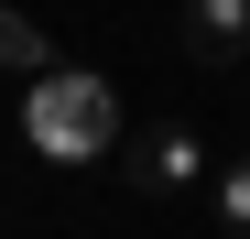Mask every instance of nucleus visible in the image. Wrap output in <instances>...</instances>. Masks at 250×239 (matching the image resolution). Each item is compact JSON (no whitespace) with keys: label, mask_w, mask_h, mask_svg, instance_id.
I'll list each match as a JSON object with an SVG mask.
<instances>
[{"label":"nucleus","mask_w":250,"mask_h":239,"mask_svg":"<svg viewBox=\"0 0 250 239\" xmlns=\"http://www.w3.org/2000/svg\"><path fill=\"white\" fill-rule=\"evenodd\" d=\"M185 55L196 65H239L250 55V0H185Z\"/></svg>","instance_id":"7ed1b4c3"},{"label":"nucleus","mask_w":250,"mask_h":239,"mask_svg":"<svg viewBox=\"0 0 250 239\" xmlns=\"http://www.w3.org/2000/svg\"><path fill=\"white\" fill-rule=\"evenodd\" d=\"M218 228H229V239H250V152L218 174Z\"/></svg>","instance_id":"39448f33"},{"label":"nucleus","mask_w":250,"mask_h":239,"mask_svg":"<svg viewBox=\"0 0 250 239\" xmlns=\"http://www.w3.org/2000/svg\"><path fill=\"white\" fill-rule=\"evenodd\" d=\"M22 141L44 152V163H109L120 152V98L87 65H44L33 98H22Z\"/></svg>","instance_id":"f257e3e1"},{"label":"nucleus","mask_w":250,"mask_h":239,"mask_svg":"<svg viewBox=\"0 0 250 239\" xmlns=\"http://www.w3.org/2000/svg\"><path fill=\"white\" fill-rule=\"evenodd\" d=\"M0 65H11V76H44V65H55V44H44V22H22L11 0H0Z\"/></svg>","instance_id":"20e7f679"},{"label":"nucleus","mask_w":250,"mask_h":239,"mask_svg":"<svg viewBox=\"0 0 250 239\" xmlns=\"http://www.w3.org/2000/svg\"><path fill=\"white\" fill-rule=\"evenodd\" d=\"M120 174H131L142 196H196L207 185V152L185 120H120Z\"/></svg>","instance_id":"f03ea898"}]
</instances>
